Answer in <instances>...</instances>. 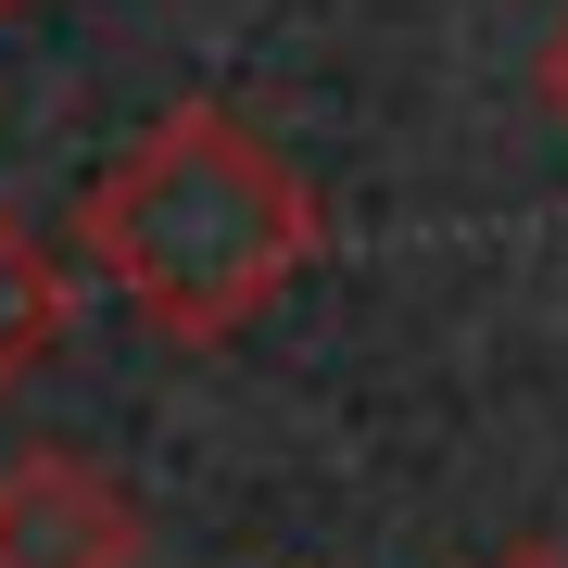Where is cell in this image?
Instances as JSON below:
<instances>
[{"label":"cell","instance_id":"obj_6","mask_svg":"<svg viewBox=\"0 0 568 568\" xmlns=\"http://www.w3.org/2000/svg\"><path fill=\"white\" fill-rule=\"evenodd\" d=\"M13 13H26V0H0V26H13Z\"/></svg>","mask_w":568,"mask_h":568},{"label":"cell","instance_id":"obj_5","mask_svg":"<svg viewBox=\"0 0 568 568\" xmlns=\"http://www.w3.org/2000/svg\"><path fill=\"white\" fill-rule=\"evenodd\" d=\"M493 568H568V544H544V530H530V544H506Z\"/></svg>","mask_w":568,"mask_h":568},{"label":"cell","instance_id":"obj_2","mask_svg":"<svg viewBox=\"0 0 568 568\" xmlns=\"http://www.w3.org/2000/svg\"><path fill=\"white\" fill-rule=\"evenodd\" d=\"M152 556V518L114 467L89 455H0V568H140Z\"/></svg>","mask_w":568,"mask_h":568},{"label":"cell","instance_id":"obj_4","mask_svg":"<svg viewBox=\"0 0 568 568\" xmlns=\"http://www.w3.org/2000/svg\"><path fill=\"white\" fill-rule=\"evenodd\" d=\"M530 89H544V114L568 126V26H556V39H544V63H530Z\"/></svg>","mask_w":568,"mask_h":568},{"label":"cell","instance_id":"obj_3","mask_svg":"<svg viewBox=\"0 0 568 568\" xmlns=\"http://www.w3.org/2000/svg\"><path fill=\"white\" fill-rule=\"evenodd\" d=\"M63 328H77V278H63V253L0 203V379H26V366L63 354Z\"/></svg>","mask_w":568,"mask_h":568},{"label":"cell","instance_id":"obj_1","mask_svg":"<svg viewBox=\"0 0 568 568\" xmlns=\"http://www.w3.org/2000/svg\"><path fill=\"white\" fill-rule=\"evenodd\" d=\"M77 253L102 265V291H126V316L152 342L215 354L328 253V203L253 114H227L215 89H190V102H164L89 178Z\"/></svg>","mask_w":568,"mask_h":568}]
</instances>
